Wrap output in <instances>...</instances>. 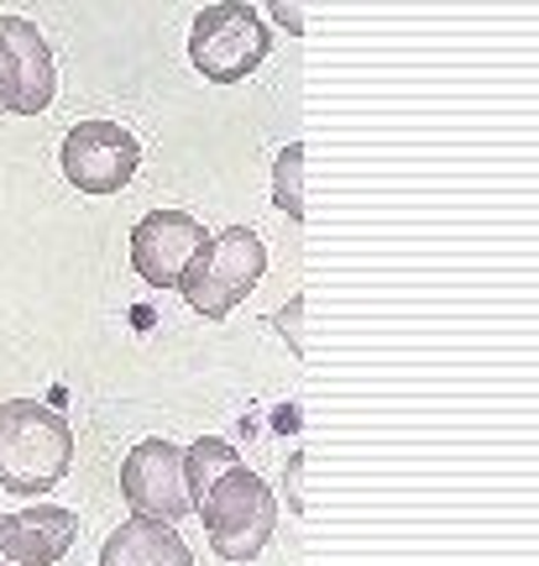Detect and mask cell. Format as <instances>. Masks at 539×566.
Returning <instances> with one entry per match:
<instances>
[{
	"instance_id": "4",
	"label": "cell",
	"mask_w": 539,
	"mask_h": 566,
	"mask_svg": "<svg viewBox=\"0 0 539 566\" xmlns=\"http://www.w3.org/2000/svg\"><path fill=\"white\" fill-rule=\"evenodd\" d=\"M267 53H273V32L246 0H215L189 27V63L210 84H241L246 74H257Z\"/></svg>"
},
{
	"instance_id": "2",
	"label": "cell",
	"mask_w": 539,
	"mask_h": 566,
	"mask_svg": "<svg viewBox=\"0 0 539 566\" xmlns=\"http://www.w3.org/2000/svg\"><path fill=\"white\" fill-rule=\"evenodd\" d=\"M194 514L204 520L210 551L220 562H252V556L267 551L273 530H278V499L267 493V483L246 462L225 467L194 499Z\"/></svg>"
},
{
	"instance_id": "12",
	"label": "cell",
	"mask_w": 539,
	"mask_h": 566,
	"mask_svg": "<svg viewBox=\"0 0 539 566\" xmlns=\"http://www.w3.org/2000/svg\"><path fill=\"white\" fill-rule=\"evenodd\" d=\"M299 174H304V147L299 142H288L273 163V205L288 210L294 221H304V189H299Z\"/></svg>"
},
{
	"instance_id": "1",
	"label": "cell",
	"mask_w": 539,
	"mask_h": 566,
	"mask_svg": "<svg viewBox=\"0 0 539 566\" xmlns=\"http://www.w3.org/2000/svg\"><path fill=\"white\" fill-rule=\"evenodd\" d=\"M74 467V430L59 409L38 399H6L0 405V488L38 499L68 478Z\"/></svg>"
},
{
	"instance_id": "8",
	"label": "cell",
	"mask_w": 539,
	"mask_h": 566,
	"mask_svg": "<svg viewBox=\"0 0 539 566\" xmlns=\"http://www.w3.org/2000/svg\"><path fill=\"white\" fill-rule=\"evenodd\" d=\"M204 231L189 210H152L131 226V268L141 283L152 289H179L183 268L194 263V252L204 247Z\"/></svg>"
},
{
	"instance_id": "13",
	"label": "cell",
	"mask_w": 539,
	"mask_h": 566,
	"mask_svg": "<svg viewBox=\"0 0 539 566\" xmlns=\"http://www.w3.org/2000/svg\"><path fill=\"white\" fill-rule=\"evenodd\" d=\"M299 315H304V294H294V300L283 304L278 315H273V325H278L283 336H288V346H294V357H304V336H299Z\"/></svg>"
},
{
	"instance_id": "14",
	"label": "cell",
	"mask_w": 539,
	"mask_h": 566,
	"mask_svg": "<svg viewBox=\"0 0 539 566\" xmlns=\"http://www.w3.org/2000/svg\"><path fill=\"white\" fill-rule=\"evenodd\" d=\"M267 6H273V17H278L283 32H294V38H299L304 32V0H267Z\"/></svg>"
},
{
	"instance_id": "9",
	"label": "cell",
	"mask_w": 539,
	"mask_h": 566,
	"mask_svg": "<svg viewBox=\"0 0 539 566\" xmlns=\"http://www.w3.org/2000/svg\"><path fill=\"white\" fill-rule=\"evenodd\" d=\"M80 541V514L59 504H32L0 514V566H59Z\"/></svg>"
},
{
	"instance_id": "7",
	"label": "cell",
	"mask_w": 539,
	"mask_h": 566,
	"mask_svg": "<svg viewBox=\"0 0 539 566\" xmlns=\"http://www.w3.org/2000/svg\"><path fill=\"white\" fill-rule=\"evenodd\" d=\"M120 493L126 504L137 509L141 520H168L179 525L183 514H194L189 504V488H183V451L173 441H141L126 462H120Z\"/></svg>"
},
{
	"instance_id": "10",
	"label": "cell",
	"mask_w": 539,
	"mask_h": 566,
	"mask_svg": "<svg viewBox=\"0 0 539 566\" xmlns=\"http://www.w3.org/2000/svg\"><path fill=\"white\" fill-rule=\"evenodd\" d=\"M101 566H194V551L168 520H120L101 546Z\"/></svg>"
},
{
	"instance_id": "5",
	"label": "cell",
	"mask_w": 539,
	"mask_h": 566,
	"mask_svg": "<svg viewBox=\"0 0 539 566\" xmlns=\"http://www.w3.org/2000/svg\"><path fill=\"white\" fill-rule=\"evenodd\" d=\"M59 158H63L68 184L80 195L105 200V195H120L126 184L137 179L141 142H137V132H126L120 122H80V126H68Z\"/></svg>"
},
{
	"instance_id": "6",
	"label": "cell",
	"mask_w": 539,
	"mask_h": 566,
	"mask_svg": "<svg viewBox=\"0 0 539 566\" xmlns=\"http://www.w3.org/2000/svg\"><path fill=\"white\" fill-rule=\"evenodd\" d=\"M59 95V63L38 32V21L0 17V111L42 116Z\"/></svg>"
},
{
	"instance_id": "11",
	"label": "cell",
	"mask_w": 539,
	"mask_h": 566,
	"mask_svg": "<svg viewBox=\"0 0 539 566\" xmlns=\"http://www.w3.org/2000/svg\"><path fill=\"white\" fill-rule=\"evenodd\" d=\"M236 462H241V451L231 441H220V436H200V441L183 451V488H189V504L215 483L225 467H236Z\"/></svg>"
},
{
	"instance_id": "3",
	"label": "cell",
	"mask_w": 539,
	"mask_h": 566,
	"mask_svg": "<svg viewBox=\"0 0 539 566\" xmlns=\"http://www.w3.org/2000/svg\"><path fill=\"white\" fill-rule=\"evenodd\" d=\"M267 273V247L252 226H225L220 237H204L194 252V263L183 268V300L194 304V315L204 321H225Z\"/></svg>"
},
{
	"instance_id": "15",
	"label": "cell",
	"mask_w": 539,
	"mask_h": 566,
	"mask_svg": "<svg viewBox=\"0 0 539 566\" xmlns=\"http://www.w3.org/2000/svg\"><path fill=\"white\" fill-rule=\"evenodd\" d=\"M299 467H304V457H294V462H288V509H294V514L304 509V499H299Z\"/></svg>"
}]
</instances>
